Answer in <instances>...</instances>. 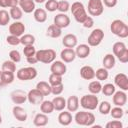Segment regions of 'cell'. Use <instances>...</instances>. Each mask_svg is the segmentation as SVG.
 Masks as SVG:
<instances>
[{
    "label": "cell",
    "instance_id": "1",
    "mask_svg": "<svg viewBox=\"0 0 128 128\" xmlns=\"http://www.w3.org/2000/svg\"><path fill=\"white\" fill-rule=\"evenodd\" d=\"M74 120L76 124L80 126H88L92 127L95 123V116L92 112H87V111H76V114L74 116Z\"/></svg>",
    "mask_w": 128,
    "mask_h": 128
},
{
    "label": "cell",
    "instance_id": "2",
    "mask_svg": "<svg viewBox=\"0 0 128 128\" xmlns=\"http://www.w3.org/2000/svg\"><path fill=\"white\" fill-rule=\"evenodd\" d=\"M110 30L114 35H116L122 39L128 37V26L124 21H122L120 19H115L111 22Z\"/></svg>",
    "mask_w": 128,
    "mask_h": 128
},
{
    "label": "cell",
    "instance_id": "3",
    "mask_svg": "<svg viewBox=\"0 0 128 128\" xmlns=\"http://www.w3.org/2000/svg\"><path fill=\"white\" fill-rule=\"evenodd\" d=\"M70 10H71L72 15L74 16V19L78 23H80V24H82L83 21L88 16L87 11H86V8L84 7V5H83L82 2L76 1V2L72 3V5L70 6Z\"/></svg>",
    "mask_w": 128,
    "mask_h": 128
},
{
    "label": "cell",
    "instance_id": "4",
    "mask_svg": "<svg viewBox=\"0 0 128 128\" xmlns=\"http://www.w3.org/2000/svg\"><path fill=\"white\" fill-rule=\"evenodd\" d=\"M79 104L81 105L82 108L92 111L97 108L99 104V99L95 94H86L80 98Z\"/></svg>",
    "mask_w": 128,
    "mask_h": 128
},
{
    "label": "cell",
    "instance_id": "5",
    "mask_svg": "<svg viewBox=\"0 0 128 128\" xmlns=\"http://www.w3.org/2000/svg\"><path fill=\"white\" fill-rule=\"evenodd\" d=\"M35 57L37 58L38 62L50 64L56 59V52L53 49H40L36 51Z\"/></svg>",
    "mask_w": 128,
    "mask_h": 128
},
{
    "label": "cell",
    "instance_id": "6",
    "mask_svg": "<svg viewBox=\"0 0 128 128\" xmlns=\"http://www.w3.org/2000/svg\"><path fill=\"white\" fill-rule=\"evenodd\" d=\"M37 70L36 68L30 66V67H23L20 68L16 72V77L21 80V81H28V80H33L37 77Z\"/></svg>",
    "mask_w": 128,
    "mask_h": 128
},
{
    "label": "cell",
    "instance_id": "7",
    "mask_svg": "<svg viewBox=\"0 0 128 128\" xmlns=\"http://www.w3.org/2000/svg\"><path fill=\"white\" fill-rule=\"evenodd\" d=\"M104 39V31L100 28H96L92 30L90 35L87 38V43L90 47H96L101 44Z\"/></svg>",
    "mask_w": 128,
    "mask_h": 128
},
{
    "label": "cell",
    "instance_id": "8",
    "mask_svg": "<svg viewBox=\"0 0 128 128\" xmlns=\"http://www.w3.org/2000/svg\"><path fill=\"white\" fill-rule=\"evenodd\" d=\"M87 10L91 16H100L104 11V5L102 0H89Z\"/></svg>",
    "mask_w": 128,
    "mask_h": 128
},
{
    "label": "cell",
    "instance_id": "9",
    "mask_svg": "<svg viewBox=\"0 0 128 128\" xmlns=\"http://www.w3.org/2000/svg\"><path fill=\"white\" fill-rule=\"evenodd\" d=\"M44 100V95L37 89H31L28 93H27V101L32 104V105H37L40 104L42 101Z\"/></svg>",
    "mask_w": 128,
    "mask_h": 128
},
{
    "label": "cell",
    "instance_id": "10",
    "mask_svg": "<svg viewBox=\"0 0 128 128\" xmlns=\"http://www.w3.org/2000/svg\"><path fill=\"white\" fill-rule=\"evenodd\" d=\"M10 97H11L12 102L16 105L23 104L27 101V93L20 89H16V90L12 91L10 94Z\"/></svg>",
    "mask_w": 128,
    "mask_h": 128
},
{
    "label": "cell",
    "instance_id": "11",
    "mask_svg": "<svg viewBox=\"0 0 128 128\" xmlns=\"http://www.w3.org/2000/svg\"><path fill=\"white\" fill-rule=\"evenodd\" d=\"M53 24H55L57 27H59L61 29L66 28L70 24V18L65 13H58V14H56L54 16Z\"/></svg>",
    "mask_w": 128,
    "mask_h": 128
},
{
    "label": "cell",
    "instance_id": "12",
    "mask_svg": "<svg viewBox=\"0 0 128 128\" xmlns=\"http://www.w3.org/2000/svg\"><path fill=\"white\" fill-rule=\"evenodd\" d=\"M114 85L120 88V90H128V76L125 73H118L114 77Z\"/></svg>",
    "mask_w": 128,
    "mask_h": 128
},
{
    "label": "cell",
    "instance_id": "13",
    "mask_svg": "<svg viewBox=\"0 0 128 128\" xmlns=\"http://www.w3.org/2000/svg\"><path fill=\"white\" fill-rule=\"evenodd\" d=\"M112 102L115 106H120L123 107L127 103V94L126 91L119 90L115 91L114 94L112 95Z\"/></svg>",
    "mask_w": 128,
    "mask_h": 128
},
{
    "label": "cell",
    "instance_id": "14",
    "mask_svg": "<svg viewBox=\"0 0 128 128\" xmlns=\"http://www.w3.org/2000/svg\"><path fill=\"white\" fill-rule=\"evenodd\" d=\"M50 71L51 73H54V74H57V75H61L63 76L66 71H67V66L66 64L61 60H54L52 63H51V66H50Z\"/></svg>",
    "mask_w": 128,
    "mask_h": 128
},
{
    "label": "cell",
    "instance_id": "15",
    "mask_svg": "<svg viewBox=\"0 0 128 128\" xmlns=\"http://www.w3.org/2000/svg\"><path fill=\"white\" fill-rule=\"evenodd\" d=\"M25 25L23 22L15 21L9 25V33L11 35H15L17 37H21L25 32Z\"/></svg>",
    "mask_w": 128,
    "mask_h": 128
},
{
    "label": "cell",
    "instance_id": "16",
    "mask_svg": "<svg viewBox=\"0 0 128 128\" xmlns=\"http://www.w3.org/2000/svg\"><path fill=\"white\" fill-rule=\"evenodd\" d=\"M60 58L64 63H70L75 60L76 53L73 48H64L60 52Z\"/></svg>",
    "mask_w": 128,
    "mask_h": 128
},
{
    "label": "cell",
    "instance_id": "17",
    "mask_svg": "<svg viewBox=\"0 0 128 128\" xmlns=\"http://www.w3.org/2000/svg\"><path fill=\"white\" fill-rule=\"evenodd\" d=\"M12 114L14 116V118L20 122H25L28 118V114L26 112V110L24 108H22L19 105H15L12 109Z\"/></svg>",
    "mask_w": 128,
    "mask_h": 128
},
{
    "label": "cell",
    "instance_id": "18",
    "mask_svg": "<svg viewBox=\"0 0 128 128\" xmlns=\"http://www.w3.org/2000/svg\"><path fill=\"white\" fill-rule=\"evenodd\" d=\"M77 43H78L77 36L72 33L66 34L62 39V44L64 45L65 48H75L77 46Z\"/></svg>",
    "mask_w": 128,
    "mask_h": 128
},
{
    "label": "cell",
    "instance_id": "19",
    "mask_svg": "<svg viewBox=\"0 0 128 128\" xmlns=\"http://www.w3.org/2000/svg\"><path fill=\"white\" fill-rule=\"evenodd\" d=\"M73 120V117H72V114L70 111H65V110H62L59 115H58V122L60 125L62 126H68L71 124Z\"/></svg>",
    "mask_w": 128,
    "mask_h": 128
},
{
    "label": "cell",
    "instance_id": "20",
    "mask_svg": "<svg viewBox=\"0 0 128 128\" xmlns=\"http://www.w3.org/2000/svg\"><path fill=\"white\" fill-rule=\"evenodd\" d=\"M90 46L88 44H80L76 46L75 49V53H76V57H79L81 59H85L89 56L90 54Z\"/></svg>",
    "mask_w": 128,
    "mask_h": 128
},
{
    "label": "cell",
    "instance_id": "21",
    "mask_svg": "<svg viewBox=\"0 0 128 128\" xmlns=\"http://www.w3.org/2000/svg\"><path fill=\"white\" fill-rule=\"evenodd\" d=\"M80 76L84 80H92L95 78V70L92 66L85 65L80 69Z\"/></svg>",
    "mask_w": 128,
    "mask_h": 128
},
{
    "label": "cell",
    "instance_id": "22",
    "mask_svg": "<svg viewBox=\"0 0 128 128\" xmlns=\"http://www.w3.org/2000/svg\"><path fill=\"white\" fill-rule=\"evenodd\" d=\"M79 105H80L79 104V98L76 95H72V96H70L66 100V108L70 112H76V111H78Z\"/></svg>",
    "mask_w": 128,
    "mask_h": 128
},
{
    "label": "cell",
    "instance_id": "23",
    "mask_svg": "<svg viewBox=\"0 0 128 128\" xmlns=\"http://www.w3.org/2000/svg\"><path fill=\"white\" fill-rule=\"evenodd\" d=\"M18 6L24 13H32L36 8L34 0H19Z\"/></svg>",
    "mask_w": 128,
    "mask_h": 128
},
{
    "label": "cell",
    "instance_id": "24",
    "mask_svg": "<svg viewBox=\"0 0 128 128\" xmlns=\"http://www.w3.org/2000/svg\"><path fill=\"white\" fill-rule=\"evenodd\" d=\"M48 122H49V118H48L47 114H44L42 112L36 114L33 119V124L37 127H44L48 124Z\"/></svg>",
    "mask_w": 128,
    "mask_h": 128
},
{
    "label": "cell",
    "instance_id": "25",
    "mask_svg": "<svg viewBox=\"0 0 128 128\" xmlns=\"http://www.w3.org/2000/svg\"><path fill=\"white\" fill-rule=\"evenodd\" d=\"M102 64H103V67H104V68H106L107 70L114 68V66H115V64H116L115 56H114L113 54H111V53L106 54V55L103 57Z\"/></svg>",
    "mask_w": 128,
    "mask_h": 128
},
{
    "label": "cell",
    "instance_id": "26",
    "mask_svg": "<svg viewBox=\"0 0 128 128\" xmlns=\"http://www.w3.org/2000/svg\"><path fill=\"white\" fill-rule=\"evenodd\" d=\"M33 17L35 21L39 23H44L47 20V12L43 8H35L33 11Z\"/></svg>",
    "mask_w": 128,
    "mask_h": 128
},
{
    "label": "cell",
    "instance_id": "27",
    "mask_svg": "<svg viewBox=\"0 0 128 128\" xmlns=\"http://www.w3.org/2000/svg\"><path fill=\"white\" fill-rule=\"evenodd\" d=\"M52 103L54 106V110H56V111H62L66 107V99L59 95H57L53 98Z\"/></svg>",
    "mask_w": 128,
    "mask_h": 128
},
{
    "label": "cell",
    "instance_id": "28",
    "mask_svg": "<svg viewBox=\"0 0 128 128\" xmlns=\"http://www.w3.org/2000/svg\"><path fill=\"white\" fill-rule=\"evenodd\" d=\"M46 35L49 36V37H51V38H59L62 35V29L59 28V27H57L55 24H51L47 28Z\"/></svg>",
    "mask_w": 128,
    "mask_h": 128
},
{
    "label": "cell",
    "instance_id": "29",
    "mask_svg": "<svg viewBox=\"0 0 128 128\" xmlns=\"http://www.w3.org/2000/svg\"><path fill=\"white\" fill-rule=\"evenodd\" d=\"M36 88L44 95V96H48L51 94V85L46 82V81H39L36 84Z\"/></svg>",
    "mask_w": 128,
    "mask_h": 128
},
{
    "label": "cell",
    "instance_id": "30",
    "mask_svg": "<svg viewBox=\"0 0 128 128\" xmlns=\"http://www.w3.org/2000/svg\"><path fill=\"white\" fill-rule=\"evenodd\" d=\"M126 49H127V47H126L125 43L122 42V41H117V42H115V43L113 44V46H112L113 55L116 56V57H118L119 55H121Z\"/></svg>",
    "mask_w": 128,
    "mask_h": 128
},
{
    "label": "cell",
    "instance_id": "31",
    "mask_svg": "<svg viewBox=\"0 0 128 128\" xmlns=\"http://www.w3.org/2000/svg\"><path fill=\"white\" fill-rule=\"evenodd\" d=\"M40 110L44 114H47V115L51 114L54 111V106H53L52 101H50V100H43L40 103Z\"/></svg>",
    "mask_w": 128,
    "mask_h": 128
},
{
    "label": "cell",
    "instance_id": "32",
    "mask_svg": "<svg viewBox=\"0 0 128 128\" xmlns=\"http://www.w3.org/2000/svg\"><path fill=\"white\" fill-rule=\"evenodd\" d=\"M101 89H102V84H101V81L99 80H93L88 85V90L91 94L97 95L101 92Z\"/></svg>",
    "mask_w": 128,
    "mask_h": 128
},
{
    "label": "cell",
    "instance_id": "33",
    "mask_svg": "<svg viewBox=\"0 0 128 128\" xmlns=\"http://www.w3.org/2000/svg\"><path fill=\"white\" fill-rule=\"evenodd\" d=\"M9 14H10V17L14 20H20L23 16V11L22 9L19 7V6H15V7H11L10 10H9Z\"/></svg>",
    "mask_w": 128,
    "mask_h": 128
},
{
    "label": "cell",
    "instance_id": "34",
    "mask_svg": "<svg viewBox=\"0 0 128 128\" xmlns=\"http://www.w3.org/2000/svg\"><path fill=\"white\" fill-rule=\"evenodd\" d=\"M35 43V37L32 34H23L20 37V44L23 46H28V45H34Z\"/></svg>",
    "mask_w": 128,
    "mask_h": 128
},
{
    "label": "cell",
    "instance_id": "35",
    "mask_svg": "<svg viewBox=\"0 0 128 128\" xmlns=\"http://www.w3.org/2000/svg\"><path fill=\"white\" fill-rule=\"evenodd\" d=\"M115 91H116L115 85L112 84V83H106V84L102 85L101 92H102L105 96H112Z\"/></svg>",
    "mask_w": 128,
    "mask_h": 128
},
{
    "label": "cell",
    "instance_id": "36",
    "mask_svg": "<svg viewBox=\"0 0 128 128\" xmlns=\"http://www.w3.org/2000/svg\"><path fill=\"white\" fill-rule=\"evenodd\" d=\"M111 107H112V106H111L110 102H108V101H102V102H100V103L98 104V106H97L99 112H100L102 115H107V114H109V112H110V110H111Z\"/></svg>",
    "mask_w": 128,
    "mask_h": 128
},
{
    "label": "cell",
    "instance_id": "37",
    "mask_svg": "<svg viewBox=\"0 0 128 128\" xmlns=\"http://www.w3.org/2000/svg\"><path fill=\"white\" fill-rule=\"evenodd\" d=\"M109 114L111 115L112 118L114 119H121L124 115V110L122 107L120 106H115V107H111V110L109 112Z\"/></svg>",
    "mask_w": 128,
    "mask_h": 128
},
{
    "label": "cell",
    "instance_id": "38",
    "mask_svg": "<svg viewBox=\"0 0 128 128\" xmlns=\"http://www.w3.org/2000/svg\"><path fill=\"white\" fill-rule=\"evenodd\" d=\"M1 70L2 71H10V72H15L16 71V63L13 62L12 60H5L2 65H1Z\"/></svg>",
    "mask_w": 128,
    "mask_h": 128
},
{
    "label": "cell",
    "instance_id": "39",
    "mask_svg": "<svg viewBox=\"0 0 128 128\" xmlns=\"http://www.w3.org/2000/svg\"><path fill=\"white\" fill-rule=\"evenodd\" d=\"M109 76V72L106 68L104 67H101V68H98L96 71H95V77L97 78V80L99 81H104L108 78Z\"/></svg>",
    "mask_w": 128,
    "mask_h": 128
},
{
    "label": "cell",
    "instance_id": "40",
    "mask_svg": "<svg viewBox=\"0 0 128 128\" xmlns=\"http://www.w3.org/2000/svg\"><path fill=\"white\" fill-rule=\"evenodd\" d=\"M2 71V70H1ZM15 78L14 72H10V71H2V81L4 83V85H8L13 83Z\"/></svg>",
    "mask_w": 128,
    "mask_h": 128
},
{
    "label": "cell",
    "instance_id": "41",
    "mask_svg": "<svg viewBox=\"0 0 128 128\" xmlns=\"http://www.w3.org/2000/svg\"><path fill=\"white\" fill-rule=\"evenodd\" d=\"M10 14L8 11H6L5 9H1L0 10V25L1 26H6L9 24L10 21Z\"/></svg>",
    "mask_w": 128,
    "mask_h": 128
},
{
    "label": "cell",
    "instance_id": "42",
    "mask_svg": "<svg viewBox=\"0 0 128 128\" xmlns=\"http://www.w3.org/2000/svg\"><path fill=\"white\" fill-rule=\"evenodd\" d=\"M48 83L53 86V85H57V84H60V83H63V80H62V76L61 75H57V74H54V73H51L48 77Z\"/></svg>",
    "mask_w": 128,
    "mask_h": 128
},
{
    "label": "cell",
    "instance_id": "43",
    "mask_svg": "<svg viewBox=\"0 0 128 128\" xmlns=\"http://www.w3.org/2000/svg\"><path fill=\"white\" fill-rule=\"evenodd\" d=\"M69 9H70V4H69V2L67 0H59L58 1L57 10L60 13H66Z\"/></svg>",
    "mask_w": 128,
    "mask_h": 128
},
{
    "label": "cell",
    "instance_id": "44",
    "mask_svg": "<svg viewBox=\"0 0 128 128\" xmlns=\"http://www.w3.org/2000/svg\"><path fill=\"white\" fill-rule=\"evenodd\" d=\"M58 1L57 0H46L45 1V10L49 12H54L57 10Z\"/></svg>",
    "mask_w": 128,
    "mask_h": 128
},
{
    "label": "cell",
    "instance_id": "45",
    "mask_svg": "<svg viewBox=\"0 0 128 128\" xmlns=\"http://www.w3.org/2000/svg\"><path fill=\"white\" fill-rule=\"evenodd\" d=\"M36 48L34 47V45H28V46H24L23 48V54L24 56L27 57H31V56H35L36 54Z\"/></svg>",
    "mask_w": 128,
    "mask_h": 128
},
{
    "label": "cell",
    "instance_id": "46",
    "mask_svg": "<svg viewBox=\"0 0 128 128\" xmlns=\"http://www.w3.org/2000/svg\"><path fill=\"white\" fill-rule=\"evenodd\" d=\"M6 42L11 46H17L20 44V37H17L15 35H9L6 37Z\"/></svg>",
    "mask_w": 128,
    "mask_h": 128
},
{
    "label": "cell",
    "instance_id": "47",
    "mask_svg": "<svg viewBox=\"0 0 128 128\" xmlns=\"http://www.w3.org/2000/svg\"><path fill=\"white\" fill-rule=\"evenodd\" d=\"M9 58H10V60H12L13 62H15V63H18V62H20V60H21V54H20V52L18 51V50H11L10 52H9Z\"/></svg>",
    "mask_w": 128,
    "mask_h": 128
},
{
    "label": "cell",
    "instance_id": "48",
    "mask_svg": "<svg viewBox=\"0 0 128 128\" xmlns=\"http://www.w3.org/2000/svg\"><path fill=\"white\" fill-rule=\"evenodd\" d=\"M64 90V85L63 83H60V84H57V85H53L51 86V94L57 96V95H60Z\"/></svg>",
    "mask_w": 128,
    "mask_h": 128
},
{
    "label": "cell",
    "instance_id": "49",
    "mask_svg": "<svg viewBox=\"0 0 128 128\" xmlns=\"http://www.w3.org/2000/svg\"><path fill=\"white\" fill-rule=\"evenodd\" d=\"M105 127L106 128H122L123 124L120 120H112V121L108 122Z\"/></svg>",
    "mask_w": 128,
    "mask_h": 128
},
{
    "label": "cell",
    "instance_id": "50",
    "mask_svg": "<svg viewBox=\"0 0 128 128\" xmlns=\"http://www.w3.org/2000/svg\"><path fill=\"white\" fill-rule=\"evenodd\" d=\"M82 25H83L84 28H88V29L89 28H92L94 26V20H93V18L91 16H87V18L83 21Z\"/></svg>",
    "mask_w": 128,
    "mask_h": 128
},
{
    "label": "cell",
    "instance_id": "51",
    "mask_svg": "<svg viewBox=\"0 0 128 128\" xmlns=\"http://www.w3.org/2000/svg\"><path fill=\"white\" fill-rule=\"evenodd\" d=\"M117 59L121 62V63H127L128 62V48L121 54L117 57Z\"/></svg>",
    "mask_w": 128,
    "mask_h": 128
},
{
    "label": "cell",
    "instance_id": "52",
    "mask_svg": "<svg viewBox=\"0 0 128 128\" xmlns=\"http://www.w3.org/2000/svg\"><path fill=\"white\" fill-rule=\"evenodd\" d=\"M103 2V5H105L106 7L108 8H113L117 5V0H102Z\"/></svg>",
    "mask_w": 128,
    "mask_h": 128
},
{
    "label": "cell",
    "instance_id": "53",
    "mask_svg": "<svg viewBox=\"0 0 128 128\" xmlns=\"http://www.w3.org/2000/svg\"><path fill=\"white\" fill-rule=\"evenodd\" d=\"M19 0H7V7L11 8V7H15L18 6Z\"/></svg>",
    "mask_w": 128,
    "mask_h": 128
},
{
    "label": "cell",
    "instance_id": "54",
    "mask_svg": "<svg viewBox=\"0 0 128 128\" xmlns=\"http://www.w3.org/2000/svg\"><path fill=\"white\" fill-rule=\"evenodd\" d=\"M26 60H27V62H28L29 64H35V63H37V62H38V60H37V58H36L35 56L27 57V58H26Z\"/></svg>",
    "mask_w": 128,
    "mask_h": 128
},
{
    "label": "cell",
    "instance_id": "55",
    "mask_svg": "<svg viewBox=\"0 0 128 128\" xmlns=\"http://www.w3.org/2000/svg\"><path fill=\"white\" fill-rule=\"evenodd\" d=\"M0 7L6 8L7 7V0H0Z\"/></svg>",
    "mask_w": 128,
    "mask_h": 128
},
{
    "label": "cell",
    "instance_id": "56",
    "mask_svg": "<svg viewBox=\"0 0 128 128\" xmlns=\"http://www.w3.org/2000/svg\"><path fill=\"white\" fill-rule=\"evenodd\" d=\"M4 86V83L2 81V71H0V87Z\"/></svg>",
    "mask_w": 128,
    "mask_h": 128
},
{
    "label": "cell",
    "instance_id": "57",
    "mask_svg": "<svg viewBox=\"0 0 128 128\" xmlns=\"http://www.w3.org/2000/svg\"><path fill=\"white\" fill-rule=\"evenodd\" d=\"M46 0H34L35 3H44Z\"/></svg>",
    "mask_w": 128,
    "mask_h": 128
},
{
    "label": "cell",
    "instance_id": "58",
    "mask_svg": "<svg viewBox=\"0 0 128 128\" xmlns=\"http://www.w3.org/2000/svg\"><path fill=\"white\" fill-rule=\"evenodd\" d=\"M2 123V116H1V113H0V124Z\"/></svg>",
    "mask_w": 128,
    "mask_h": 128
}]
</instances>
